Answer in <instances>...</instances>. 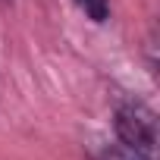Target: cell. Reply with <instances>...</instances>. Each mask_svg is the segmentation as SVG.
<instances>
[{
	"mask_svg": "<svg viewBox=\"0 0 160 160\" xmlns=\"http://www.w3.org/2000/svg\"><path fill=\"white\" fill-rule=\"evenodd\" d=\"M116 138L119 144L126 148H135V151H144L151 154L154 144H157V119L148 107L141 104H122L116 110Z\"/></svg>",
	"mask_w": 160,
	"mask_h": 160,
	"instance_id": "obj_1",
	"label": "cell"
},
{
	"mask_svg": "<svg viewBox=\"0 0 160 160\" xmlns=\"http://www.w3.org/2000/svg\"><path fill=\"white\" fill-rule=\"evenodd\" d=\"M75 7L91 22H107L110 19V0H75Z\"/></svg>",
	"mask_w": 160,
	"mask_h": 160,
	"instance_id": "obj_2",
	"label": "cell"
},
{
	"mask_svg": "<svg viewBox=\"0 0 160 160\" xmlns=\"http://www.w3.org/2000/svg\"><path fill=\"white\" fill-rule=\"evenodd\" d=\"M101 160H151V154L119 144V148H110V151H104V157H101Z\"/></svg>",
	"mask_w": 160,
	"mask_h": 160,
	"instance_id": "obj_3",
	"label": "cell"
}]
</instances>
